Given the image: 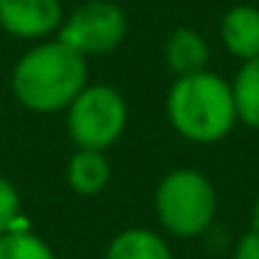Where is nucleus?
<instances>
[{
    "instance_id": "f257e3e1",
    "label": "nucleus",
    "mask_w": 259,
    "mask_h": 259,
    "mask_svg": "<svg viewBox=\"0 0 259 259\" xmlns=\"http://www.w3.org/2000/svg\"><path fill=\"white\" fill-rule=\"evenodd\" d=\"M87 59L59 39H45L17 59L12 90L31 112H62L90 84Z\"/></svg>"
},
{
    "instance_id": "f03ea898",
    "label": "nucleus",
    "mask_w": 259,
    "mask_h": 259,
    "mask_svg": "<svg viewBox=\"0 0 259 259\" xmlns=\"http://www.w3.org/2000/svg\"><path fill=\"white\" fill-rule=\"evenodd\" d=\"M164 109L176 134L195 145H212L226 140L237 125L231 81L212 70L179 75L167 90Z\"/></svg>"
},
{
    "instance_id": "7ed1b4c3",
    "label": "nucleus",
    "mask_w": 259,
    "mask_h": 259,
    "mask_svg": "<svg viewBox=\"0 0 259 259\" xmlns=\"http://www.w3.org/2000/svg\"><path fill=\"white\" fill-rule=\"evenodd\" d=\"M153 206L167 234L190 240L212 229L218 212V192L203 173L192 167H176L159 181Z\"/></svg>"
},
{
    "instance_id": "20e7f679",
    "label": "nucleus",
    "mask_w": 259,
    "mask_h": 259,
    "mask_svg": "<svg viewBox=\"0 0 259 259\" xmlns=\"http://www.w3.org/2000/svg\"><path fill=\"white\" fill-rule=\"evenodd\" d=\"M128 123L125 98L109 84H87L67 106V131L87 151H106L123 137Z\"/></svg>"
},
{
    "instance_id": "39448f33",
    "label": "nucleus",
    "mask_w": 259,
    "mask_h": 259,
    "mask_svg": "<svg viewBox=\"0 0 259 259\" xmlns=\"http://www.w3.org/2000/svg\"><path fill=\"white\" fill-rule=\"evenodd\" d=\"M128 34L125 12L112 0H84L62 20L56 39L81 53L84 59L103 56L123 45Z\"/></svg>"
},
{
    "instance_id": "423d86ee",
    "label": "nucleus",
    "mask_w": 259,
    "mask_h": 259,
    "mask_svg": "<svg viewBox=\"0 0 259 259\" xmlns=\"http://www.w3.org/2000/svg\"><path fill=\"white\" fill-rule=\"evenodd\" d=\"M62 20V0H0V28L17 39L45 42L59 34Z\"/></svg>"
},
{
    "instance_id": "0eeeda50",
    "label": "nucleus",
    "mask_w": 259,
    "mask_h": 259,
    "mask_svg": "<svg viewBox=\"0 0 259 259\" xmlns=\"http://www.w3.org/2000/svg\"><path fill=\"white\" fill-rule=\"evenodd\" d=\"M220 42L240 62L259 56V9L251 3L231 6L220 20Z\"/></svg>"
},
{
    "instance_id": "6e6552de",
    "label": "nucleus",
    "mask_w": 259,
    "mask_h": 259,
    "mask_svg": "<svg viewBox=\"0 0 259 259\" xmlns=\"http://www.w3.org/2000/svg\"><path fill=\"white\" fill-rule=\"evenodd\" d=\"M164 62L179 75L201 73L209 64V42L192 28H176L164 42Z\"/></svg>"
},
{
    "instance_id": "1a4fd4ad",
    "label": "nucleus",
    "mask_w": 259,
    "mask_h": 259,
    "mask_svg": "<svg viewBox=\"0 0 259 259\" xmlns=\"http://www.w3.org/2000/svg\"><path fill=\"white\" fill-rule=\"evenodd\" d=\"M103 259H173L162 234L151 229H125L109 242Z\"/></svg>"
},
{
    "instance_id": "9d476101",
    "label": "nucleus",
    "mask_w": 259,
    "mask_h": 259,
    "mask_svg": "<svg viewBox=\"0 0 259 259\" xmlns=\"http://www.w3.org/2000/svg\"><path fill=\"white\" fill-rule=\"evenodd\" d=\"M109 159L103 151H87L78 148L67 164V181L78 195H98L103 187L109 184Z\"/></svg>"
},
{
    "instance_id": "9b49d317",
    "label": "nucleus",
    "mask_w": 259,
    "mask_h": 259,
    "mask_svg": "<svg viewBox=\"0 0 259 259\" xmlns=\"http://www.w3.org/2000/svg\"><path fill=\"white\" fill-rule=\"evenodd\" d=\"M231 98L237 109V123L259 128V56L240 64L231 78Z\"/></svg>"
},
{
    "instance_id": "f8f14e48",
    "label": "nucleus",
    "mask_w": 259,
    "mask_h": 259,
    "mask_svg": "<svg viewBox=\"0 0 259 259\" xmlns=\"http://www.w3.org/2000/svg\"><path fill=\"white\" fill-rule=\"evenodd\" d=\"M0 259H56L48 242L25 231H6L0 234Z\"/></svg>"
},
{
    "instance_id": "ddd939ff",
    "label": "nucleus",
    "mask_w": 259,
    "mask_h": 259,
    "mask_svg": "<svg viewBox=\"0 0 259 259\" xmlns=\"http://www.w3.org/2000/svg\"><path fill=\"white\" fill-rule=\"evenodd\" d=\"M20 220V195L12 181L0 176V234L12 231Z\"/></svg>"
},
{
    "instance_id": "4468645a",
    "label": "nucleus",
    "mask_w": 259,
    "mask_h": 259,
    "mask_svg": "<svg viewBox=\"0 0 259 259\" xmlns=\"http://www.w3.org/2000/svg\"><path fill=\"white\" fill-rule=\"evenodd\" d=\"M231 259H259V231L248 229L245 234L234 242Z\"/></svg>"
},
{
    "instance_id": "2eb2a0df",
    "label": "nucleus",
    "mask_w": 259,
    "mask_h": 259,
    "mask_svg": "<svg viewBox=\"0 0 259 259\" xmlns=\"http://www.w3.org/2000/svg\"><path fill=\"white\" fill-rule=\"evenodd\" d=\"M251 229H253V231H259V195H256V201H253V212H251Z\"/></svg>"
}]
</instances>
